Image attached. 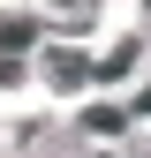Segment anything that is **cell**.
Segmentation results:
<instances>
[{
    "mask_svg": "<svg viewBox=\"0 0 151 158\" xmlns=\"http://www.w3.org/2000/svg\"><path fill=\"white\" fill-rule=\"evenodd\" d=\"M45 75H53V90H76V83H83V60H76V53H53V60H45Z\"/></svg>",
    "mask_w": 151,
    "mask_h": 158,
    "instance_id": "1",
    "label": "cell"
},
{
    "mask_svg": "<svg viewBox=\"0 0 151 158\" xmlns=\"http://www.w3.org/2000/svg\"><path fill=\"white\" fill-rule=\"evenodd\" d=\"M83 128H91V135H121V128H128V113H121V106H91V113H83Z\"/></svg>",
    "mask_w": 151,
    "mask_h": 158,
    "instance_id": "2",
    "label": "cell"
},
{
    "mask_svg": "<svg viewBox=\"0 0 151 158\" xmlns=\"http://www.w3.org/2000/svg\"><path fill=\"white\" fill-rule=\"evenodd\" d=\"M53 15H61V23H91V15H98V0H45Z\"/></svg>",
    "mask_w": 151,
    "mask_h": 158,
    "instance_id": "3",
    "label": "cell"
},
{
    "mask_svg": "<svg viewBox=\"0 0 151 158\" xmlns=\"http://www.w3.org/2000/svg\"><path fill=\"white\" fill-rule=\"evenodd\" d=\"M30 38H38L30 23H0V45H8V53H23V45H30Z\"/></svg>",
    "mask_w": 151,
    "mask_h": 158,
    "instance_id": "4",
    "label": "cell"
},
{
    "mask_svg": "<svg viewBox=\"0 0 151 158\" xmlns=\"http://www.w3.org/2000/svg\"><path fill=\"white\" fill-rule=\"evenodd\" d=\"M136 113H151V90H144V98H136Z\"/></svg>",
    "mask_w": 151,
    "mask_h": 158,
    "instance_id": "5",
    "label": "cell"
}]
</instances>
